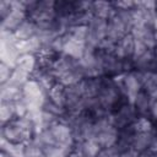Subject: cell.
I'll list each match as a JSON object with an SVG mask.
<instances>
[{"label": "cell", "mask_w": 157, "mask_h": 157, "mask_svg": "<svg viewBox=\"0 0 157 157\" xmlns=\"http://www.w3.org/2000/svg\"><path fill=\"white\" fill-rule=\"evenodd\" d=\"M37 134L34 123L29 117L13 118L6 124L1 125V139L16 144H28Z\"/></svg>", "instance_id": "obj_1"}, {"label": "cell", "mask_w": 157, "mask_h": 157, "mask_svg": "<svg viewBox=\"0 0 157 157\" xmlns=\"http://www.w3.org/2000/svg\"><path fill=\"white\" fill-rule=\"evenodd\" d=\"M27 9L25 1H12V10L9 16L1 21V29L15 32L22 22L27 20Z\"/></svg>", "instance_id": "obj_2"}, {"label": "cell", "mask_w": 157, "mask_h": 157, "mask_svg": "<svg viewBox=\"0 0 157 157\" xmlns=\"http://www.w3.org/2000/svg\"><path fill=\"white\" fill-rule=\"evenodd\" d=\"M130 33L128 26L121 21V18L115 13L112 18L108 20L107 27V39H110L114 43H118L124 36Z\"/></svg>", "instance_id": "obj_3"}, {"label": "cell", "mask_w": 157, "mask_h": 157, "mask_svg": "<svg viewBox=\"0 0 157 157\" xmlns=\"http://www.w3.org/2000/svg\"><path fill=\"white\" fill-rule=\"evenodd\" d=\"M134 52H135V38L131 36V33L124 36L115 44L114 54L120 59H132Z\"/></svg>", "instance_id": "obj_4"}, {"label": "cell", "mask_w": 157, "mask_h": 157, "mask_svg": "<svg viewBox=\"0 0 157 157\" xmlns=\"http://www.w3.org/2000/svg\"><path fill=\"white\" fill-rule=\"evenodd\" d=\"M153 99L152 97L148 94V92H146L144 88L137 93L132 105L137 113V117H148L150 118V109H151V104H152Z\"/></svg>", "instance_id": "obj_5"}, {"label": "cell", "mask_w": 157, "mask_h": 157, "mask_svg": "<svg viewBox=\"0 0 157 157\" xmlns=\"http://www.w3.org/2000/svg\"><path fill=\"white\" fill-rule=\"evenodd\" d=\"M92 12L93 16L103 18V20H109L117 13V9L113 2L108 1H94L92 5Z\"/></svg>", "instance_id": "obj_6"}, {"label": "cell", "mask_w": 157, "mask_h": 157, "mask_svg": "<svg viewBox=\"0 0 157 157\" xmlns=\"http://www.w3.org/2000/svg\"><path fill=\"white\" fill-rule=\"evenodd\" d=\"M85 50H86V42H81V40H77L75 38L70 37L67 39V42L65 43L63 53L69 55V56H71V58H74V59L80 60L83 56Z\"/></svg>", "instance_id": "obj_7"}, {"label": "cell", "mask_w": 157, "mask_h": 157, "mask_svg": "<svg viewBox=\"0 0 157 157\" xmlns=\"http://www.w3.org/2000/svg\"><path fill=\"white\" fill-rule=\"evenodd\" d=\"M1 102H17L23 98V90L21 86L12 83L1 85Z\"/></svg>", "instance_id": "obj_8"}, {"label": "cell", "mask_w": 157, "mask_h": 157, "mask_svg": "<svg viewBox=\"0 0 157 157\" xmlns=\"http://www.w3.org/2000/svg\"><path fill=\"white\" fill-rule=\"evenodd\" d=\"M37 25L27 17V20L20 25V27L13 32V34L17 38V40H27L37 36Z\"/></svg>", "instance_id": "obj_9"}, {"label": "cell", "mask_w": 157, "mask_h": 157, "mask_svg": "<svg viewBox=\"0 0 157 157\" xmlns=\"http://www.w3.org/2000/svg\"><path fill=\"white\" fill-rule=\"evenodd\" d=\"M42 42L40 39L36 36V37H32L27 40H18L17 42V49L20 52V54H33V55H37L40 49H42Z\"/></svg>", "instance_id": "obj_10"}, {"label": "cell", "mask_w": 157, "mask_h": 157, "mask_svg": "<svg viewBox=\"0 0 157 157\" xmlns=\"http://www.w3.org/2000/svg\"><path fill=\"white\" fill-rule=\"evenodd\" d=\"M26 144L10 142L5 139H1V153L6 157H25Z\"/></svg>", "instance_id": "obj_11"}, {"label": "cell", "mask_w": 157, "mask_h": 157, "mask_svg": "<svg viewBox=\"0 0 157 157\" xmlns=\"http://www.w3.org/2000/svg\"><path fill=\"white\" fill-rule=\"evenodd\" d=\"M47 98H49L53 103L65 108V104H66V86H64L60 82H56L50 88V91L48 92Z\"/></svg>", "instance_id": "obj_12"}, {"label": "cell", "mask_w": 157, "mask_h": 157, "mask_svg": "<svg viewBox=\"0 0 157 157\" xmlns=\"http://www.w3.org/2000/svg\"><path fill=\"white\" fill-rule=\"evenodd\" d=\"M153 141V134L151 132H136L132 140V147L139 151L142 152L145 150H148L151 144Z\"/></svg>", "instance_id": "obj_13"}, {"label": "cell", "mask_w": 157, "mask_h": 157, "mask_svg": "<svg viewBox=\"0 0 157 157\" xmlns=\"http://www.w3.org/2000/svg\"><path fill=\"white\" fill-rule=\"evenodd\" d=\"M16 118V110H15V102H1V108H0V119H1V125L9 123Z\"/></svg>", "instance_id": "obj_14"}, {"label": "cell", "mask_w": 157, "mask_h": 157, "mask_svg": "<svg viewBox=\"0 0 157 157\" xmlns=\"http://www.w3.org/2000/svg\"><path fill=\"white\" fill-rule=\"evenodd\" d=\"M132 126L136 132H151L153 129V121L148 117H137L132 121Z\"/></svg>", "instance_id": "obj_15"}, {"label": "cell", "mask_w": 157, "mask_h": 157, "mask_svg": "<svg viewBox=\"0 0 157 157\" xmlns=\"http://www.w3.org/2000/svg\"><path fill=\"white\" fill-rule=\"evenodd\" d=\"M81 147L86 157H97V155L101 151V146L94 139H88L85 141H81Z\"/></svg>", "instance_id": "obj_16"}, {"label": "cell", "mask_w": 157, "mask_h": 157, "mask_svg": "<svg viewBox=\"0 0 157 157\" xmlns=\"http://www.w3.org/2000/svg\"><path fill=\"white\" fill-rule=\"evenodd\" d=\"M25 157H45V153L39 146H37L36 144H33L31 141V142L26 144Z\"/></svg>", "instance_id": "obj_17"}, {"label": "cell", "mask_w": 157, "mask_h": 157, "mask_svg": "<svg viewBox=\"0 0 157 157\" xmlns=\"http://www.w3.org/2000/svg\"><path fill=\"white\" fill-rule=\"evenodd\" d=\"M12 71H13V67L9 66L5 63H1L0 64V82H1V85L9 82V80L11 78Z\"/></svg>", "instance_id": "obj_18"}, {"label": "cell", "mask_w": 157, "mask_h": 157, "mask_svg": "<svg viewBox=\"0 0 157 157\" xmlns=\"http://www.w3.org/2000/svg\"><path fill=\"white\" fill-rule=\"evenodd\" d=\"M11 10H12V1H9V0H1L0 1V17H1V21L5 20L9 16Z\"/></svg>", "instance_id": "obj_19"}, {"label": "cell", "mask_w": 157, "mask_h": 157, "mask_svg": "<svg viewBox=\"0 0 157 157\" xmlns=\"http://www.w3.org/2000/svg\"><path fill=\"white\" fill-rule=\"evenodd\" d=\"M97 157H120V152L115 146L108 147V148H101Z\"/></svg>", "instance_id": "obj_20"}, {"label": "cell", "mask_w": 157, "mask_h": 157, "mask_svg": "<svg viewBox=\"0 0 157 157\" xmlns=\"http://www.w3.org/2000/svg\"><path fill=\"white\" fill-rule=\"evenodd\" d=\"M139 155H140V152L136 151L134 147H130V148L120 152V157H139Z\"/></svg>", "instance_id": "obj_21"}, {"label": "cell", "mask_w": 157, "mask_h": 157, "mask_svg": "<svg viewBox=\"0 0 157 157\" xmlns=\"http://www.w3.org/2000/svg\"><path fill=\"white\" fill-rule=\"evenodd\" d=\"M150 118H152L155 121H157V99H153L150 109Z\"/></svg>", "instance_id": "obj_22"}, {"label": "cell", "mask_w": 157, "mask_h": 157, "mask_svg": "<svg viewBox=\"0 0 157 157\" xmlns=\"http://www.w3.org/2000/svg\"><path fill=\"white\" fill-rule=\"evenodd\" d=\"M152 28L155 32H157V11L155 12V15L152 17Z\"/></svg>", "instance_id": "obj_23"}, {"label": "cell", "mask_w": 157, "mask_h": 157, "mask_svg": "<svg viewBox=\"0 0 157 157\" xmlns=\"http://www.w3.org/2000/svg\"><path fill=\"white\" fill-rule=\"evenodd\" d=\"M1 157H6V156H5V155H4V153H1Z\"/></svg>", "instance_id": "obj_24"}, {"label": "cell", "mask_w": 157, "mask_h": 157, "mask_svg": "<svg viewBox=\"0 0 157 157\" xmlns=\"http://www.w3.org/2000/svg\"><path fill=\"white\" fill-rule=\"evenodd\" d=\"M156 11H157V5H156Z\"/></svg>", "instance_id": "obj_25"}]
</instances>
